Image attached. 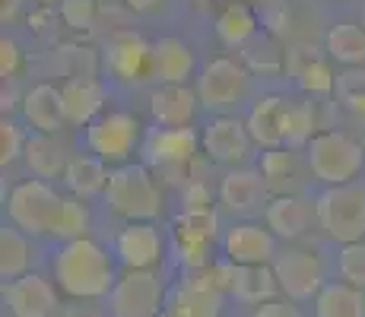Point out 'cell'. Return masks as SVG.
Returning a JSON list of instances; mask_svg holds the SVG:
<instances>
[{
  "instance_id": "39",
  "label": "cell",
  "mask_w": 365,
  "mask_h": 317,
  "mask_svg": "<svg viewBox=\"0 0 365 317\" xmlns=\"http://www.w3.org/2000/svg\"><path fill=\"white\" fill-rule=\"evenodd\" d=\"M181 203H185V209H210V190H207V185H203V181H185Z\"/></svg>"
},
{
  "instance_id": "26",
  "label": "cell",
  "mask_w": 365,
  "mask_h": 317,
  "mask_svg": "<svg viewBox=\"0 0 365 317\" xmlns=\"http://www.w3.org/2000/svg\"><path fill=\"white\" fill-rule=\"evenodd\" d=\"M314 317H365V292L343 279H331L314 295Z\"/></svg>"
},
{
  "instance_id": "8",
  "label": "cell",
  "mask_w": 365,
  "mask_h": 317,
  "mask_svg": "<svg viewBox=\"0 0 365 317\" xmlns=\"http://www.w3.org/2000/svg\"><path fill=\"white\" fill-rule=\"evenodd\" d=\"M197 133L191 127H153L143 140V165L153 172L178 178L197 159Z\"/></svg>"
},
{
  "instance_id": "38",
  "label": "cell",
  "mask_w": 365,
  "mask_h": 317,
  "mask_svg": "<svg viewBox=\"0 0 365 317\" xmlns=\"http://www.w3.org/2000/svg\"><path fill=\"white\" fill-rule=\"evenodd\" d=\"M19 67H23V51H19L16 41L4 35V41H0V73H4V80L6 76L13 80L19 73Z\"/></svg>"
},
{
  "instance_id": "1",
  "label": "cell",
  "mask_w": 365,
  "mask_h": 317,
  "mask_svg": "<svg viewBox=\"0 0 365 317\" xmlns=\"http://www.w3.org/2000/svg\"><path fill=\"white\" fill-rule=\"evenodd\" d=\"M51 276L58 289L73 301H96L115 289V260L93 238L64 241L51 260Z\"/></svg>"
},
{
  "instance_id": "19",
  "label": "cell",
  "mask_w": 365,
  "mask_h": 317,
  "mask_svg": "<svg viewBox=\"0 0 365 317\" xmlns=\"http://www.w3.org/2000/svg\"><path fill=\"white\" fill-rule=\"evenodd\" d=\"M108 89L96 76H73L61 86V102H64V118L73 127H86L102 115Z\"/></svg>"
},
{
  "instance_id": "16",
  "label": "cell",
  "mask_w": 365,
  "mask_h": 317,
  "mask_svg": "<svg viewBox=\"0 0 365 317\" xmlns=\"http://www.w3.org/2000/svg\"><path fill=\"white\" fill-rule=\"evenodd\" d=\"M115 254L128 270H153L163 260V232L153 222H128L115 235Z\"/></svg>"
},
{
  "instance_id": "22",
  "label": "cell",
  "mask_w": 365,
  "mask_h": 317,
  "mask_svg": "<svg viewBox=\"0 0 365 317\" xmlns=\"http://www.w3.org/2000/svg\"><path fill=\"white\" fill-rule=\"evenodd\" d=\"M23 121L38 133H58L67 124L61 89L51 83H38L23 95Z\"/></svg>"
},
{
  "instance_id": "21",
  "label": "cell",
  "mask_w": 365,
  "mask_h": 317,
  "mask_svg": "<svg viewBox=\"0 0 365 317\" xmlns=\"http://www.w3.org/2000/svg\"><path fill=\"white\" fill-rule=\"evenodd\" d=\"M312 216L314 207H308V200L299 194H277L264 207L267 229L277 238H283V241H296V238L305 235L308 225H312Z\"/></svg>"
},
{
  "instance_id": "33",
  "label": "cell",
  "mask_w": 365,
  "mask_h": 317,
  "mask_svg": "<svg viewBox=\"0 0 365 317\" xmlns=\"http://www.w3.org/2000/svg\"><path fill=\"white\" fill-rule=\"evenodd\" d=\"M89 207L83 197H64V207H61V216L58 222H54V232L51 235L58 238V241H76V238H86L89 235Z\"/></svg>"
},
{
  "instance_id": "41",
  "label": "cell",
  "mask_w": 365,
  "mask_h": 317,
  "mask_svg": "<svg viewBox=\"0 0 365 317\" xmlns=\"http://www.w3.org/2000/svg\"><path fill=\"white\" fill-rule=\"evenodd\" d=\"M343 105H346V111L356 121L365 124V86L356 89V93H343Z\"/></svg>"
},
{
  "instance_id": "46",
  "label": "cell",
  "mask_w": 365,
  "mask_h": 317,
  "mask_svg": "<svg viewBox=\"0 0 365 317\" xmlns=\"http://www.w3.org/2000/svg\"><path fill=\"white\" fill-rule=\"evenodd\" d=\"M32 4H38V6H51V4H58V0H32Z\"/></svg>"
},
{
  "instance_id": "5",
  "label": "cell",
  "mask_w": 365,
  "mask_h": 317,
  "mask_svg": "<svg viewBox=\"0 0 365 317\" xmlns=\"http://www.w3.org/2000/svg\"><path fill=\"white\" fill-rule=\"evenodd\" d=\"M64 197L45 178H26L10 187L6 197V219L26 235H51L61 216Z\"/></svg>"
},
{
  "instance_id": "29",
  "label": "cell",
  "mask_w": 365,
  "mask_h": 317,
  "mask_svg": "<svg viewBox=\"0 0 365 317\" xmlns=\"http://www.w3.org/2000/svg\"><path fill=\"white\" fill-rule=\"evenodd\" d=\"M29 264H32V244L26 238V232L16 229L13 222L4 225L0 229V276H4V283L26 276Z\"/></svg>"
},
{
  "instance_id": "6",
  "label": "cell",
  "mask_w": 365,
  "mask_h": 317,
  "mask_svg": "<svg viewBox=\"0 0 365 317\" xmlns=\"http://www.w3.org/2000/svg\"><path fill=\"white\" fill-rule=\"evenodd\" d=\"M251 73L235 58H213L197 76V98L210 115H232L248 102Z\"/></svg>"
},
{
  "instance_id": "40",
  "label": "cell",
  "mask_w": 365,
  "mask_h": 317,
  "mask_svg": "<svg viewBox=\"0 0 365 317\" xmlns=\"http://www.w3.org/2000/svg\"><path fill=\"white\" fill-rule=\"evenodd\" d=\"M251 317H302V311L292 305V298H270L255 308Z\"/></svg>"
},
{
  "instance_id": "18",
  "label": "cell",
  "mask_w": 365,
  "mask_h": 317,
  "mask_svg": "<svg viewBox=\"0 0 365 317\" xmlns=\"http://www.w3.org/2000/svg\"><path fill=\"white\" fill-rule=\"evenodd\" d=\"M257 172L264 175L267 190L277 194H299L302 190V175H312L305 159V150H292V146H277V150L261 152V165Z\"/></svg>"
},
{
  "instance_id": "45",
  "label": "cell",
  "mask_w": 365,
  "mask_h": 317,
  "mask_svg": "<svg viewBox=\"0 0 365 317\" xmlns=\"http://www.w3.org/2000/svg\"><path fill=\"white\" fill-rule=\"evenodd\" d=\"M232 4H245V6H251V10H264V6H273V4H279V0H232Z\"/></svg>"
},
{
  "instance_id": "12",
  "label": "cell",
  "mask_w": 365,
  "mask_h": 317,
  "mask_svg": "<svg viewBox=\"0 0 365 317\" xmlns=\"http://www.w3.org/2000/svg\"><path fill=\"white\" fill-rule=\"evenodd\" d=\"M105 70L121 83L153 80V45L137 32H115L105 45Z\"/></svg>"
},
{
  "instance_id": "34",
  "label": "cell",
  "mask_w": 365,
  "mask_h": 317,
  "mask_svg": "<svg viewBox=\"0 0 365 317\" xmlns=\"http://www.w3.org/2000/svg\"><path fill=\"white\" fill-rule=\"evenodd\" d=\"M336 273H340L343 283L356 286L365 292V241H349L340 244L336 254Z\"/></svg>"
},
{
  "instance_id": "15",
  "label": "cell",
  "mask_w": 365,
  "mask_h": 317,
  "mask_svg": "<svg viewBox=\"0 0 365 317\" xmlns=\"http://www.w3.org/2000/svg\"><path fill=\"white\" fill-rule=\"evenodd\" d=\"M267 181L255 168H229L220 181V203L232 216H251L267 207Z\"/></svg>"
},
{
  "instance_id": "25",
  "label": "cell",
  "mask_w": 365,
  "mask_h": 317,
  "mask_svg": "<svg viewBox=\"0 0 365 317\" xmlns=\"http://www.w3.org/2000/svg\"><path fill=\"white\" fill-rule=\"evenodd\" d=\"M108 162L99 159L96 152H80V156H70L67 172H64V185L70 187L73 197H89L105 194V185H108Z\"/></svg>"
},
{
  "instance_id": "36",
  "label": "cell",
  "mask_w": 365,
  "mask_h": 317,
  "mask_svg": "<svg viewBox=\"0 0 365 317\" xmlns=\"http://www.w3.org/2000/svg\"><path fill=\"white\" fill-rule=\"evenodd\" d=\"M26 133H23V127H19L16 121H0V165H13L19 156L26 152Z\"/></svg>"
},
{
  "instance_id": "10",
  "label": "cell",
  "mask_w": 365,
  "mask_h": 317,
  "mask_svg": "<svg viewBox=\"0 0 365 317\" xmlns=\"http://www.w3.org/2000/svg\"><path fill=\"white\" fill-rule=\"evenodd\" d=\"M108 305L115 317H159L163 283L153 270H124L108 292Z\"/></svg>"
},
{
  "instance_id": "30",
  "label": "cell",
  "mask_w": 365,
  "mask_h": 317,
  "mask_svg": "<svg viewBox=\"0 0 365 317\" xmlns=\"http://www.w3.org/2000/svg\"><path fill=\"white\" fill-rule=\"evenodd\" d=\"M324 48L331 61L343 63V67H359L365 63V29L356 23H336L327 29Z\"/></svg>"
},
{
  "instance_id": "9",
  "label": "cell",
  "mask_w": 365,
  "mask_h": 317,
  "mask_svg": "<svg viewBox=\"0 0 365 317\" xmlns=\"http://www.w3.org/2000/svg\"><path fill=\"white\" fill-rule=\"evenodd\" d=\"M279 292L292 301H308L324 286V260L308 248H286L273 260Z\"/></svg>"
},
{
  "instance_id": "37",
  "label": "cell",
  "mask_w": 365,
  "mask_h": 317,
  "mask_svg": "<svg viewBox=\"0 0 365 317\" xmlns=\"http://www.w3.org/2000/svg\"><path fill=\"white\" fill-rule=\"evenodd\" d=\"M96 16H99V6L96 0H61V19L70 29H93Z\"/></svg>"
},
{
  "instance_id": "23",
  "label": "cell",
  "mask_w": 365,
  "mask_h": 317,
  "mask_svg": "<svg viewBox=\"0 0 365 317\" xmlns=\"http://www.w3.org/2000/svg\"><path fill=\"white\" fill-rule=\"evenodd\" d=\"M197 70V61H194V51L185 45L181 38H159L153 45V80L159 83H187Z\"/></svg>"
},
{
  "instance_id": "14",
  "label": "cell",
  "mask_w": 365,
  "mask_h": 317,
  "mask_svg": "<svg viewBox=\"0 0 365 317\" xmlns=\"http://www.w3.org/2000/svg\"><path fill=\"white\" fill-rule=\"evenodd\" d=\"M58 283L38 273H26V276L4 283V301L13 317H51L58 311Z\"/></svg>"
},
{
  "instance_id": "32",
  "label": "cell",
  "mask_w": 365,
  "mask_h": 317,
  "mask_svg": "<svg viewBox=\"0 0 365 317\" xmlns=\"http://www.w3.org/2000/svg\"><path fill=\"white\" fill-rule=\"evenodd\" d=\"M216 238V213L213 209H185L175 222L178 244H213Z\"/></svg>"
},
{
  "instance_id": "17",
  "label": "cell",
  "mask_w": 365,
  "mask_h": 317,
  "mask_svg": "<svg viewBox=\"0 0 365 317\" xmlns=\"http://www.w3.org/2000/svg\"><path fill=\"white\" fill-rule=\"evenodd\" d=\"M289 105H292V98H283V95H264L251 105L245 124H248V133H251V140H255V146H261V150L286 146Z\"/></svg>"
},
{
  "instance_id": "27",
  "label": "cell",
  "mask_w": 365,
  "mask_h": 317,
  "mask_svg": "<svg viewBox=\"0 0 365 317\" xmlns=\"http://www.w3.org/2000/svg\"><path fill=\"white\" fill-rule=\"evenodd\" d=\"M172 317H220L222 311V292L207 289L200 283H194L191 276L178 286V292L172 295L165 308Z\"/></svg>"
},
{
  "instance_id": "4",
  "label": "cell",
  "mask_w": 365,
  "mask_h": 317,
  "mask_svg": "<svg viewBox=\"0 0 365 317\" xmlns=\"http://www.w3.org/2000/svg\"><path fill=\"white\" fill-rule=\"evenodd\" d=\"M314 222L336 244L365 241V185L349 181L324 187L314 200Z\"/></svg>"
},
{
  "instance_id": "2",
  "label": "cell",
  "mask_w": 365,
  "mask_h": 317,
  "mask_svg": "<svg viewBox=\"0 0 365 317\" xmlns=\"http://www.w3.org/2000/svg\"><path fill=\"white\" fill-rule=\"evenodd\" d=\"M102 197L111 213L128 222H153L163 213V190L153 178V168L140 162H124L111 168Z\"/></svg>"
},
{
  "instance_id": "3",
  "label": "cell",
  "mask_w": 365,
  "mask_h": 317,
  "mask_svg": "<svg viewBox=\"0 0 365 317\" xmlns=\"http://www.w3.org/2000/svg\"><path fill=\"white\" fill-rule=\"evenodd\" d=\"M305 159L314 181L327 187L349 185V181L359 178L365 165V146L343 130H321L308 140Z\"/></svg>"
},
{
  "instance_id": "44",
  "label": "cell",
  "mask_w": 365,
  "mask_h": 317,
  "mask_svg": "<svg viewBox=\"0 0 365 317\" xmlns=\"http://www.w3.org/2000/svg\"><path fill=\"white\" fill-rule=\"evenodd\" d=\"M163 4V0H124V6L133 13H146V10H156V6Z\"/></svg>"
},
{
  "instance_id": "35",
  "label": "cell",
  "mask_w": 365,
  "mask_h": 317,
  "mask_svg": "<svg viewBox=\"0 0 365 317\" xmlns=\"http://www.w3.org/2000/svg\"><path fill=\"white\" fill-rule=\"evenodd\" d=\"M292 73H296L299 86L305 89V93H312V95H327V93L334 89V73H331V67H327L324 61H318V58H308L305 67L292 63Z\"/></svg>"
},
{
  "instance_id": "31",
  "label": "cell",
  "mask_w": 365,
  "mask_h": 317,
  "mask_svg": "<svg viewBox=\"0 0 365 317\" xmlns=\"http://www.w3.org/2000/svg\"><path fill=\"white\" fill-rule=\"evenodd\" d=\"M257 32V13L245 4H229L226 10L216 16V35L226 48H242Z\"/></svg>"
},
{
  "instance_id": "11",
  "label": "cell",
  "mask_w": 365,
  "mask_h": 317,
  "mask_svg": "<svg viewBox=\"0 0 365 317\" xmlns=\"http://www.w3.org/2000/svg\"><path fill=\"white\" fill-rule=\"evenodd\" d=\"M203 152L207 159H213L216 165H229V168H242L251 156V140L248 124L235 115H213V121L203 130Z\"/></svg>"
},
{
  "instance_id": "28",
  "label": "cell",
  "mask_w": 365,
  "mask_h": 317,
  "mask_svg": "<svg viewBox=\"0 0 365 317\" xmlns=\"http://www.w3.org/2000/svg\"><path fill=\"white\" fill-rule=\"evenodd\" d=\"M279 283L277 273L270 266H235V279H232V295L245 305H264V301L277 298Z\"/></svg>"
},
{
  "instance_id": "43",
  "label": "cell",
  "mask_w": 365,
  "mask_h": 317,
  "mask_svg": "<svg viewBox=\"0 0 365 317\" xmlns=\"http://www.w3.org/2000/svg\"><path fill=\"white\" fill-rule=\"evenodd\" d=\"M19 6H23V0H0V19H4V26L16 19Z\"/></svg>"
},
{
  "instance_id": "47",
  "label": "cell",
  "mask_w": 365,
  "mask_h": 317,
  "mask_svg": "<svg viewBox=\"0 0 365 317\" xmlns=\"http://www.w3.org/2000/svg\"><path fill=\"white\" fill-rule=\"evenodd\" d=\"M191 4H203V0H191Z\"/></svg>"
},
{
  "instance_id": "42",
  "label": "cell",
  "mask_w": 365,
  "mask_h": 317,
  "mask_svg": "<svg viewBox=\"0 0 365 317\" xmlns=\"http://www.w3.org/2000/svg\"><path fill=\"white\" fill-rule=\"evenodd\" d=\"M61 317H105V311L93 301H76V305H67Z\"/></svg>"
},
{
  "instance_id": "7",
  "label": "cell",
  "mask_w": 365,
  "mask_h": 317,
  "mask_svg": "<svg viewBox=\"0 0 365 317\" xmlns=\"http://www.w3.org/2000/svg\"><path fill=\"white\" fill-rule=\"evenodd\" d=\"M140 143V121L128 111H102L93 124H86V150L105 159L108 165L130 162Z\"/></svg>"
},
{
  "instance_id": "20",
  "label": "cell",
  "mask_w": 365,
  "mask_h": 317,
  "mask_svg": "<svg viewBox=\"0 0 365 317\" xmlns=\"http://www.w3.org/2000/svg\"><path fill=\"white\" fill-rule=\"evenodd\" d=\"M197 105V89H191L187 83H163L150 95V115L156 127H191Z\"/></svg>"
},
{
  "instance_id": "13",
  "label": "cell",
  "mask_w": 365,
  "mask_h": 317,
  "mask_svg": "<svg viewBox=\"0 0 365 317\" xmlns=\"http://www.w3.org/2000/svg\"><path fill=\"white\" fill-rule=\"evenodd\" d=\"M222 254L235 266H270L277 260V235L261 222H235L222 235Z\"/></svg>"
},
{
  "instance_id": "24",
  "label": "cell",
  "mask_w": 365,
  "mask_h": 317,
  "mask_svg": "<svg viewBox=\"0 0 365 317\" xmlns=\"http://www.w3.org/2000/svg\"><path fill=\"white\" fill-rule=\"evenodd\" d=\"M26 165H29L32 178H45V181H54V178H64L67 172V150L54 140V133H38L32 130L29 140H26V152H23Z\"/></svg>"
}]
</instances>
